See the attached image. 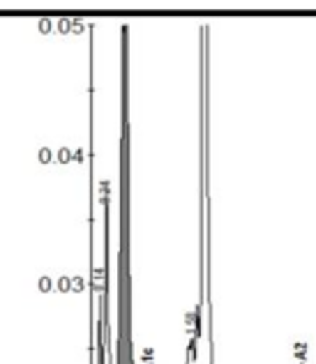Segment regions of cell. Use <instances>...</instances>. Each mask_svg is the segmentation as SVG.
<instances>
[{
    "instance_id": "cell-1",
    "label": "cell",
    "mask_w": 316,
    "mask_h": 364,
    "mask_svg": "<svg viewBox=\"0 0 316 364\" xmlns=\"http://www.w3.org/2000/svg\"><path fill=\"white\" fill-rule=\"evenodd\" d=\"M300 364H305V362H300Z\"/></svg>"
}]
</instances>
